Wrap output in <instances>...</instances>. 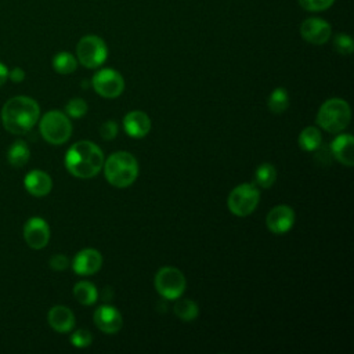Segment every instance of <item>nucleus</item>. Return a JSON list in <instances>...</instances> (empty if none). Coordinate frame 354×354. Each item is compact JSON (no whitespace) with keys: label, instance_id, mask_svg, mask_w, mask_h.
Segmentation results:
<instances>
[{"label":"nucleus","instance_id":"nucleus-33","mask_svg":"<svg viewBox=\"0 0 354 354\" xmlns=\"http://www.w3.org/2000/svg\"><path fill=\"white\" fill-rule=\"evenodd\" d=\"M7 79H8V68L3 62H0V87L7 82Z\"/></svg>","mask_w":354,"mask_h":354},{"label":"nucleus","instance_id":"nucleus-19","mask_svg":"<svg viewBox=\"0 0 354 354\" xmlns=\"http://www.w3.org/2000/svg\"><path fill=\"white\" fill-rule=\"evenodd\" d=\"M30 158L29 147L25 141L17 140L12 142V145L7 151V160L14 167H22L28 163Z\"/></svg>","mask_w":354,"mask_h":354},{"label":"nucleus","instance_id":"nucleus-1","mask_svg":"<svg viewBox=\"0 0 354 354\" xmlns=\"http://www.w3.org/2000/svg\"><path fill=\"white\" fill-rule=\"evenodd\" d=\"M40 116L39 104L26 95L10 98L1 108V123L12 134H26L37 123Z\"/></svg>","mask_w":354,"mask_h":354},{"label":"nucleus","instance_id":"nucleus-32","mask_svg":"<svg viewBox=\"0 0 354 354\" xmlns=\"http://www.w3.org/2000/svg\"><path fill=\"white\" fill-rule=\"evenodd\" d=\"M8 79L14 83H21L25 79V71L19 66H15L14 69L8 71Z\"/></svg>","mask_w":354,"mask_h":354},{"label":"nucleus","instance_id":"nucleus-4","mask_svg":"<svg viewBox=\"0 0 354 354\" xmlns=\"http://www.w3.org/2000/svg\"><path fill=\"white\" fill-rule=\"evenodd\" d=\"M317 124L329 133L344 130L351 120L350 105L342 98H329L318 109Z\"/></svg>","mask_w":354,"mask_h":354},{"label":"nucleus","instance_id":"nucleus-26","mask_svg":"<svg viewBox=\"0 0 354 354\" xmlns=\"http://www.w3.org/2000/svg\"><path fill=\"white\" fill-rule=\"evenodd\" d=\"M333 46H335V50L339 53V54H343V55H350L354 50V43H353V39L346 35V33H339L335 36L333 39Z\"/></svg>","mask_w":354,"mask_h":354},{"label":"nucleus","instance_id":"nucleus-11","mask_svg":"<svg viewBox=\"0 0 354 354\" xmlns=\"http://www.w3.org/2000/svg\"><path fill=\"white\" fill-rule=\"evenodd\" d=\"M24 239L32 249H43L50 239V227L41 217H30L24 225Z\"/></svg>","mask_w":354,"mask_h":354},{"label":"nucleus","instance_id":"nucleus-28","mask_svg":"<svg viewBox=\"0 0 354 354\" xmlns=\"http://www.w3.org/2000/svg\"><path fill=\"white\" fill-rule=\"evenodd\" d=\"M333 3H335V0H299V4L301 6V8H304L306 11H311V12L325 11L329 7H332Z\"/></svg>","mask_w":354,"mask_h":354},{"label":"nucleus","instance_id":"nucleus-3","mask_svg":"<svg viewBox=\"0 0 354 354\" xmlns=\"http://www.w3.org/2000/svg\"><path fill=\"white\" fill-rule=\"evenodd\" d=\"M102 167L106 181L116 188L131 185L138 176V163L136 158L126 151L112 153Z\"/></svg>","mask_w":354,"mask_h":354},{"label":"nucleus","instance_id":"nucleus-6","mask_svg":"<svg viewBox=\"0 0 354 354\" xmlns=\"http://www.w3.org/2000/svg\"><path fill=\"white\" fill-rule=\"evenodd\" d=\"M76 55H77L76 59L83 66L94 69L105 62L108 55V48L105 41L100 36L86 35L77 41Z\"/></svg>","mask_w":354,"mask_h":354},{"label":"nucleus","instance_id":"nucleus-14","mask_svg":"<svg viewBox=\"0 0 354 354\" xmlns=\"http://www.w3.org/2000/svg\"><path fill=\"white\" fill-rule=\"evenodd\" d=\"M102 266V256L95 249H83L80 250L72 263L73 271L79 275H91L95 274Z\"/></svg>","mask_w":354,"mask_h":354},{"label":"nucleus","instance_id":"nucleus-5","mask_svg":"<svg viewBox=\"0 0 354 354\" xmlns=\"http://www.w3.org/2000/svg\"><path fill=\"white\" fill-rule=\"evenodd\" d=\"M39 129L41 137L53 145H61L66 142L72 134V124L68 116L57 109L48 111L41 116Z\"/></svg>","mask_w":354,"mask_h":354},{"label":"nucleus","instance_id":"nucleus-24","mask_svg":"<svg viewBox=\"0 0 354 354\" xmlns=\"http://www.w3.org/2000/svg\"><path fill=\"white\" fill-rule=\"evenodd\" d=\"M254 178L261 188H270L277 180V169L271 163H261L254 171Z\"/></svg>","mask_w":354,"mask_h":354},{"label":"nucleus","instance_id":"nucleus-8","mask_svg":"<svg viewBox=\"0 0 354 354\" xmlns=\"http://www.w3.org/2000/svg\"><path fill=\"white\" fill-rule=\"evenodd\" d=\"M153 282L158 293L167 300L181 297L185 290V277L176 267H162L156 272Z\"/></svg>","mask_w":354,"mask_h":354},{"label":"nucleus","instance_id":"nucleus-20","mask_svg":"<svg viewBox=\"0 0 354 354\" xmlns=\"http://www.w3.org/2000/svg\"><path fill=\"white\" fill-rule=\"evenodd\" d=\"M73 296L80 304L91 306L97 301L98 290L94 286V283L88 281H79L73 288Z\"/></svg>","mask_w":354,"mask_h":354},{"label":"nucleus","instance_id":"nucleus-31","mask_svg":"<svg viewBox=\"0 0 354 354\" xmlns=\"http://www.w3.org/2000/svg\"><path fill=\"white\" fill-rule=\"evenodd\" d=\"M48 264H50V268H53L55 271H64L69 266V260L64 254H54L50 259Z\"/></svg>","mask_w":354,"mask_h":354},{"label":"nucleus","instance_id":"nucleus-25","mask_svg":"<svg viewBox=\"0 0 354 354\" xmlns=\"http://www.w3.org/2000/svg\"><path fill=\"white\" fill-rule=\"evenodd\" d=\"M289 106V95L283 87H277L270 98H268V108L272 113H282Z\"/></svg>","mask_w":354,"mask_h":354},{"label":"nucleus","instance_id":"nucleus-10","mask_svg":"<svg viewBox=\"0 0 354 354\" xmlns=\"http://www.w3.org/2000/svg\"><path fill=\"white\" fill-rule=\"evenodd\" d=\"M300 35L306 41L319 46L325 44L330 39L332 28L325 19L318 17H310L301 22Z\"/></svg>","mask_w":354,"mask_h":354},{"label":"nucleus","instance_id":"nucleus-29","mask_svg":"<svg viewBox=\"0 0 354 354\" xmlns=\"http://www.w3.org/2000/svg\"><path fill=\"white\" fill-rule=\"evenodd\" d=\"M91 340H93V336L88 330L86 329H77L72 333L71 336V343L75 346V347H79V348H83V347H87L91 344Z\"/></svg>","mask_w":354,"mask_h":354},{"label":"nucleus","instance_id":"nucleus-2","mask_svg":"<svg viewBox=\"0 0 354 354\" xmlns=\"http://www.w3.org/2000/svg\"><path fill=\"white\" fill-rule=\"evenodd\" d=\"M65 166L77 178H91L102 169L104 153L94 142L79 141L66 151Z\"/></svg>","mask_w":354,"mask_h":354},{"label":"nucleus","instance_id":"nucleus-30","mask_svg":"<svg viewBox=\"0 0 354 354\" xmlns=\"http://www.w3.org/2000/svg\"><path fill=\"white\" fill-rule=\"evenodd\" d=\"M100 134L104 140H113L118 134V123L115 120H106L100 127Z\"/></svg>","mask_w":354,"mask_h":354},{"label":"nucleus","instance_id":"nucleus-12","mask_svg":"<svg viewBox=\"0 0 354 354\" xmlns=\"http://www.w3.org/2000/svg\"><path fill=\"white\" fill-rule=\"evenodd\" d=\"M295 223V212L290 206L288 205H278L272 207L267 217H266V224L268 230L272 234H285L288 232Z\"/></svg>","mask_w":354,"mask_h":354},{"label":"nucleus","instance_id":"nucleus-16","mask_svg":"<svg viewBox=\"0 0 354 354\" xmlns=\"http://www.w3.org/2000/svg\"><path fill=\"white\" fill-rule=\"evenodd\" d=\"M47 321L50 326L58 333L71 332L75 326V315L71 308L65 306H54L47 314Z\"/></svg>","mask_w":354,"mask_h":354},{"label":"nucleus","instance_id":"nucleus-7","mask_svg":"<svg viewBox=\"0 0 354 354\" xmlns=\"http://www.w3.org/2000/svg\"><path fill=\"white\" fill-rule=\"evenodd\" d=\"M260 192L254 184L243 183L235 187L227 199L228 209L232 214L245 217L250 214L259 205Z\"/></svg>","mask_w":354,"mask_h":354},{"label":"nucleus","instance_id":"nucleus-22","mask_svg":"<svg viewBox=\"0 0 354 354\" xmlns=\"http://www.w3.org/2000/svg\"><path fill=\"white\" fill-rule=\"evenodd\" d=\"M53 68L55 72L61 75H69L76 71L77 59L68 51H61L54 55L53 58Z\"/></svg>","mask_w":354,"mask_h":354},{"label":"nucleus","instance_id":"nucleus-15","mask_svg":"<svg viewBox=\"0 0 354 354\" xmlns=\"http://www.w3.org/2000/svg\"><path fill=\"white\" fill-rule=\"evenodd\" d=\"M124 131L133 138H142L151 130V120L147 113L141 111H131L123 119Z\"/></svg>","mask_w":354,"mask_h":354},{"label":"nucleus","instance_id":"nucleus-18","mask_svg":"<svg viewBox=\"0 0 354 354\" xmlns=\"http://www.w3.org/2000/svg\"><path fill=\"white\" fill-rule=\"evenodd\" d=\"M330 149L333 156L344 166L351 167L354 165V138L351 134L337 136L332 141Z\"/></svg>","mask_w":354,"mask_h":354},{"label":"nucleus","instance_id":"nucleus-21","mask_svg":"<svg viewBox=\"0 0 354 354\" xmlns=\"http://www.w3.org/2000/svg\"><path fill=\"white\" fill-rule=\"evenodd\" d=\"M321 142H322L321 131L314 126H308L303 129L299 136V145L304 151H315L321 147Z\"/></svg>","mask_w":354,"mask_h":354},{"label":"nucleus","instance_id":"nucleus-17","mask_svg":"<svg viewBox=\"0 0 354 354\" xmlns=\"http://www.w3.org/2000/svg\"><path fill=\"white\" fill-rule=\"evenodd\" d=\"M24 185L30 195L46 196L53 188V180L43 170H32L25 176Z\"/></svg>","mask_w":354,"mask_h":354},{"label":"nucleus","instance_id":"nucleus-23","mask_svg":"<svg viewBox=\"0 0 354 354\" xmlns=\"http://www.w3.org/2000/svg\"><path fill=\"white\" fill-rule=\"evenodd\" d=\"M180 299V297H178ZM174 314L185 321V322H189V321H194L198 314H199V308L196 306L195 301L189 300V299H180L177 300V303L174 304Z\"/></svg>","mask_w":354,"mask_h":354},{"label":"nucleus","instance_id":"nucleus-13","mask_svg":"<svg viewBox=\"0 0 354 354\" xmlns=\"http://www.w3.org/2000/svg\"><path fill=\"white\" fill-rule=\"evenodd\" d=\"M95 326L104 333H116L123 325L120 313L108 304L98 307L93 315Z\"/></svg>","mask_w":354,"mask_h":354},{"label":"nucleus","instance_id":"nucleus-27","mask_svg":"<svg viewBox=\"0 0 354 354\" xmlns=\"http://www.w3.org/2000/svg\"><path fill=\"white\" fill-rule=\"evenodd\" d=\"M65 111L71 118H82L87 112V104L82 98H72L66 102Z\"/></svg>","mask_w":354,"mask_h":354},{"label":"nucleus","instance_id":"nucleus-9","mask_svg":"<svg viewBox=\"0 0 354 354\" xmlns=\"http://www.w3.org/2000/svg\"><path fill=\"white\" fill-rule=\"evenodd\" d=\"M93 88L104 98H116L124 90V80L115 69H101L91 80Z\"/></svg>","mask_w":354,"mask_h":354}]
</instances>
